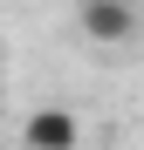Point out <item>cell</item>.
Returning a JSON list of instances; mask_svg holds the SVG:
<instances>
[{"mask_svg":"<svg viewBox=\"0 0 144 150\" xmlns=\"http://www.w3.org/2000/svg\"><path fill=\"white\" fill-rule=\"evenodd\" d=\"M21 143L28 150H82V116L62 109V103H48V109H34L21 123Z\"/></svg>","mask_w":144,"mask_h":150,"instance_id":"7a4b0ae2","label":"cell"},{"mask_svg":"<svg viewBox=\"0 0 144 150\" xmlns=\"http://www.w3.org/2000/svg\"><path fill=\"white\" fill-rule=\"evenodd\" d=\"M76 21H82V34H89V41L124 48V41L137 34V0H82Z\"/></svg>","mask_w":144,"mask_h":150,"instance_id":"6da1fadb","label":"cell"}]
</instances>
